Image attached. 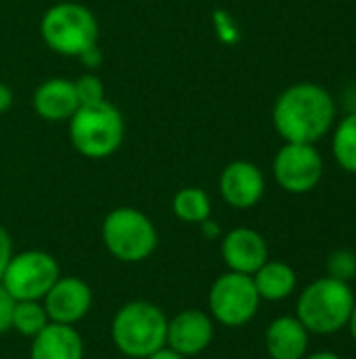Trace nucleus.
Instances as JSON below:
<instances>
[{
    "label": "nucleus",
    "instance_id": "1",
    "mask_svg": "<svg viewBox=\"0 0 356 359\" xmlns=\"http://www.w3.org/2000/svg\"><path fill=\"white\" fill-rule=\"evenodd\" d=\"M332 93L317 82L287 86L273 105V126L285 143H319L336 124Z\"/></svg>",
    "mask_w": 356,
    "mask_h": 359
},
{
    "label": "nucleus",
    "instance_id": "2",
    "mask_svg": "<svg viewBox=\"0 0 356 359\" xmlns=\"http://www.w3.org/2000/svg\"><path fill=\"white\" fill-rule=\"evenodd\" d=\"M355 303L350 284L325 276L311 282L298 294L296 318L311 334L332 337L346 328Z\"/></svg>",
    "mask_w": 356,
    "mask_h": 359
},
{
    "label": "nucleus",
    "instance_id": "3",
    "mask_svg": "<svg viewBox=\"0 0 356 359\" xmlns=\"http://www.w3.org/2000/svg\"><path fill=\"white\" fill-rule=\"evenodd\" d=\"M168 316L149 301L122 305L111 320V343L130 359H145L166 345Z\"/></svg>",
    "mask_w": 356,
    "mask_h": 359
},
{
    "label": "nucleus",
    "instance_id": "4",
    "mask_svg": "<svg viewBox=\"0 0 356 359\" xmlns=\"http://www.w3.org/2000/svg\"><path fill=\"white\" fill-rule=\"evenodd\" d=\"M40 34L44 44L63 57H82L97 46L99 21L90 8L80 2H57L42 15Z\"/></svg>",
    "mask_w": 356,
    "mask_h": 359
},
{
    "label": "nucleus",
    "instance_id": "5",
    "mask_svg": "<svg viewBox=\"0 0 356 359\" xmlns=\"http://www.w3.org/2000/svg\"><path fill=\"white\" fill-rule=\"evenodd\" d=\"M67 122L73 149L88 160L113 156L124 141V118L109 101L80 105Z\"/></svg>",
    "mask_w": 356,
    "mask_h": 359
},
{
    "label": "nucleus",
    "instance_id": "6",
    "mask_svg": "<svg viewBox=\"0 0 356 359\" xmlns=\"http://www.w3.org/2000/svg\"><path fill=\"white\" fill-rule=\"evenodd\" d=\"M101 240L107 252L120 263H141L155 252L157 229L143 210L120 206L103 219Z\"/></svg>",
    "mask_w": 356,
    "mask_h": 359
},
{
    "label": "nucleus",
    "instance_id": "7",
    "mask_svg": "<svg viewBox=\"0 0 356 359\" xmlns=\"http://www.w3.org/2000/svg\"><path fill=\"white\" fill-rule=\"evenodd\" d=\"M260 297L252 276L227 271L218 276L208 294V309L214 322L225 328H241L250 324L260 307Z\"/></svg>",
    "mask_w": 356,
    "mask_h": 359
},
{
    "label": "nucleus",
    "instance_id": "8",
    "mask_svg": "<svg viewBox=\"0 0 356 359\" xmlns=\"http://www.w3.org/2000/svg\"><path fill=\"white\" fill-rule=\"evenodd\" d=\"M61 278L57 259L46 250H23L13 255L0 284L15 301H42Z\"/></svg>",
    "mask_w": 356,
    "mask_h": 359
},
{
    "label": "nucleus",
    "instance_id": "9",
    "mask_svg": "<svg viewBox=\"0 0 356 359\" xmlns=\"http://www.w3.org/2000/svg\"><path fill=\"white\" fill-rule=\"evenodd\" d=\"M323 156L311 143H283L273 160L277 185L294 196L313 191L323 179Z\"/></svg>",
    "mask_w": 356,
    "mask_h": 359
},
{
    "label": "nucleus",
    "instance_id": "10",
    "mask_svg": "<svg viewBox=\"0 0 356 359\" xmlns=\"http://www.w3.org/2000/svg\"><path fill=\"white\" fill-rule=\"evenodd\" d=\"M42 305L52 324L76 326L92 307V290L78 276H61L42 299Z\"/></svg>",
    "mask_w": 356,
    "mask_h": 359
},
{
    "label": "nucleus",
    "instance_id": "11",
    "mask_svg": "<svg viewBox=\"0 0 356 359\" xmlns=\"http://www.w3.org/2000/svg\"><path fill=\"white\" fill-rule=\"evenodd\" d=\"M214 320L201 309H183L168 320L166 345L185 358L204 353L214 341Z\"/></svg>",
    "mask_w": 356,
    "mask_h": 359
},
{
    "label": "nucleus",
    "instance_id": "12",
    "mask_svg": "<svg viewBox=\"0 0 356 359\" xmlns=\"http://www.w3.org/2000/svg\"><path fill=\"white\" fill-rule=\"evenodd\" d=\"M266 189L262 170L250 160H235L227 164L218 179V191L222 200L235 210L254 208Z\"/></svg>",
    "mask_w": 356,
    "mask_h": 359
},
{
    "label": "nucleus",
    "instance_id": "13",
    "mask_svg": "<svg viewBox=\"0 0 356 359\" xmlns=\"http://www.w3.org/2000/svg\"><path fill=\"white\" fill-rule=\"evenodd\" d=\"M220 255L229 271L254 276L269 261V246L256 229L235 227L222 236Z\"/></svg>",
    "mask_w": 356,
    "mask_h": 359
},
{
    "label": "nucleus",
    "instance_id": "14",
    "mask_svg": "<svg viewBox=\"0 0 356 359\" xmlns=\"http://www.w3.org/2000/svg\"><path fill=\"white\" fill-rule=\"evenodd\" d=\"M36 114L46 122H65L80 107L76 86L67 78H48L44 80L31 97Z\"/></svg>",
    "mask_w": 356,
    "mask_h": 359
},
{
    "label": "nucleus",
    "instance_id": "15",
    "mask_svg": "<svg viewBox=\"0 0 356 359\" xmlns=\"http://www.w3.org/2000/svg\"><path fill=\"white\" fill-rule=\"evenodd\" d=\"M311 332L296 316L275 318L264 332V347L271 359H302L308 353Z\"/></svg>",
    "mask_w": 356,
    "mask_h": 359
},
{
    "label": "nucleus",
    "instance_id": "16",
    "mask_svg": "<svg viewBox=\"0 0 356 359\" xmlns=\"http://www.w3.org/2000/svg\"><path fill=\"white\" fill-rule=\"evenodd\" d=\"M29 359H84V341L73 326L48 324L31 339Z\"/></svg>",
    "mask_w": 356,
    "mask_h": 359
},
{
    "label": "nucleus",
    "instance_id": "17",
    "mask_svg": "<svg viewBox=\"0 0 356 359\" xmlns=\"http://www.w3.org/2000/svg\"><path fill=\"white\" fill-rule=\"evenodd\" d=\"M252 280L260 301H269V303L287 301L298 286L296 269L285 261H271V259L252 276Z\"/></svg>",
    "mask_w": 356,
    "mask_h": 359
},
{
    "label": "nucleus",
    "instance_id": "18",
    "mask_svg": "<svg viewBox=\"0 0 356 359\" xmlns=\"http://www.w3.org/2000/svg\"><path fill=\"white\" fill-rule=\"evenodd\" d=\"M172 212L183 223L201 225L212 217V200L201 187H183L172 198Z\"/></svg>",
    "mask_w": 356,
    "mask_h": 359
},
{
    "label": "nucleus",
    "instance_id": "19",
    "mask_svg": "<svg viewBox=\"0 0 356 359\" xmlns=\"http://www.w3.org/2000/svg\"><path fill=\"white\" fill-rule=\"evenodd\" d=\"M332 154L344 172L356 175V111H348L338 124H334Z\"/></svg>",
    "mask_w": 356,
    "mask_h": 359
},
{
    "label": "nucleus",
    "instance_id": "20",
    "mask_svg": "<svg viewBox=\"0 0 356 359\" xmlns=\"http://www.w3.org/2000/svg\"><path fill=\"white\" fill-rule=\"evenodd\" d=\"M50 324L42 301H17L13 311V328L21 337L34 339Z\"/></svg>",
    "mask_w": 356,
    "mask_h": 359
},
{
    "label": "nucleus",
    "instance_id": "21",
    "mask_svg": "<svg viewBox=\"0 0 356 359\" xmlns=\"http://www.w3.org/2000/svg\"><path fill=\"white\" fill-rule=\"evenodd\" d=\"M325 267H327V276L329 278L350 284L356 278V252L348 250V248L334 250L327 257Z\"/></svg>",
    "mask_w": 356,
    "mask_h": 359
},
{
    "label": "nucleus",
    "instance_id": "22",
    "mask_svg": "<svg viewBox=\"0 0 356 359\" xmlns=\"http://www.w3.org/2000/svg\"><path fill=\"white\" fill-rule=\"evenodd\" d=\"M76 95H78V101L80 105H94V103H101L105 101V86H103V80L94 74H84L80 76L76 82Z\"/></svg>",
    "mask_w": 356,
    "mask_h": 359
},
{
    "label": "nucleus",
    "instance_id": "23",
    "mask_svg": "<svg viewBox=\"0 0 356 359\" xmlns=\"http://www.w3.org/2000/svg\"><path fill=\"white\" fill-rule=\"evenodd\" d=\"M15 305H17V301L0 284V334H6L13 328V311H15Z\"/></svg>",
    "mask_w": 356,
    "mask_h": 359
},
{
    "label": "nucleus",
    "instance_id": "24",
    "mask_svg": "<svg viewBox=\"0 0 356 359\" xmlns=\"http://www.w3.org/2000/svg\"><path fill=\"white\" fill-rule=\"evenodd\" d=\"M10 257H13V240L8 236V231L0 225V280H2V273L6 269Z\"/></svg>",
    "mask_w": 356,
    "mask_h": 359
},
{
    "label": "nucleus",
    "instance_id": "25",
    "mask_svg": "<svg viewBox=\"0 0 356 359\" xmlns=\"http://www.w3.org/2000/svg\"><path fill=\"white\" fill-rule=\"evenodd\" d=\"M201 233H204V238H208V240H218L220 238V227L212 221V219H208V221H204L201 225Z\"/></svg>",
    "mask_w": 356,
    "mask_h": 359
},
{
    "label": "nucleus",
    "instance_id": "26",
    "mask_svg": "<svg viewBox=\"0 0 356 359\" xmlns=\"http://www.w3.org/2000/svg\"><path fill=\"white\" fill-rule=\"evenodd\" d=\"M10 105H13V90L4 82H0V114L8 111Z\"/></svg>",
    "mask_w": 356,
    "mask_h": 359
},
{
    "label": "nucleus",
    "instance_id": "27",
    "mask_svg": "<svg viewBox=\"0 0 356 359\" xmlns=\"http://www.w3.org/2000/svg\"><path fill=\"white\" fill-rule=\"evenodd\" d=\"M145 359H187L185 355H180V353H176L174 349H170L168 345H164L162 349H157L155 353H151L149 358Z\"/></svg>",
    "mask_w": 356,
    "mask_h": 359
},
{
    "label": "nucleus",
    "instance_id": "28",
    "mask_svg": "<svg viewBox=\"0 0 356 359\" xmlns=\"http://www.w3.org/2000/svg\"><path fill=\"white\" fill-rule=\"evenodd\" d=\"M302 359H342L334 351H317V353H306Z\"/></svg>",
    "mask_w": 356,
    "mask_h": 359
},
{
    "label": "nucleus",
    "instance_id": "29",
    "mask_svg": "<svg viewBox=\"0 0 356 359\" xmlns=\"http://www.w3.org/2000/svg\"><path fill=\"white\" fill-rule=\"evenodd\" d=\"M346 328H348V332H350V337H353V341H355L356 345V303L353 313H350V320H348V324H346Z\"/></svg>",
    "mask_w": 356,
    "mask_h": 359
}]
</instances>
